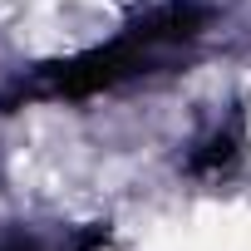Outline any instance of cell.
<instances>
[{"instance_id": "cell-1", "label": "cell", "mask_w": 251, "mask_h": 251, "mask_svg": "<svg viewBox=\"0 0 251 251\" xmlns=\"http://www.w3.org/2000/svg\"><path fill=\"white\" fill-rule=\"evenodd\" d=\"M212 10L197 5V0H173V5H158L153 15H143L138 25H128L118 40L99 45V50H84L74 59H59V64H45L30 84H20L25 99H89V94H103V89H118L138 74H148V64L163 54V50H177V45H192L202 30H207Z\"/></svg>"}, {"instance_id": "cell-2", "label": "cell", "mask_w": 251, "mask_h": 251, "mask_svg": "<svg viewBox=\"0 0 251 251\" xmlns=\"http://www.w3.org/2000/svg\"><path fill=\"white\" fill-rule=\"evenodd\" d=\"M236 123H226V128H217L192 158H187V173H222V168H231L236 163Z\"/></svg>"}, {"instance_id": "cell-3", "label": "cell", "mask_w": 251, "mask_h": 251, "mask_svg": "<svg viewBox=\"0 0 251 251\" xmlns=\"http://www.w3.org/2000/svg\"><path fill=\"white\" fill-rule=\"evenodd\" d=\"M0 251H40V246L25 241V236H10V241H0Z\"/></svg>"}]
</instances>
